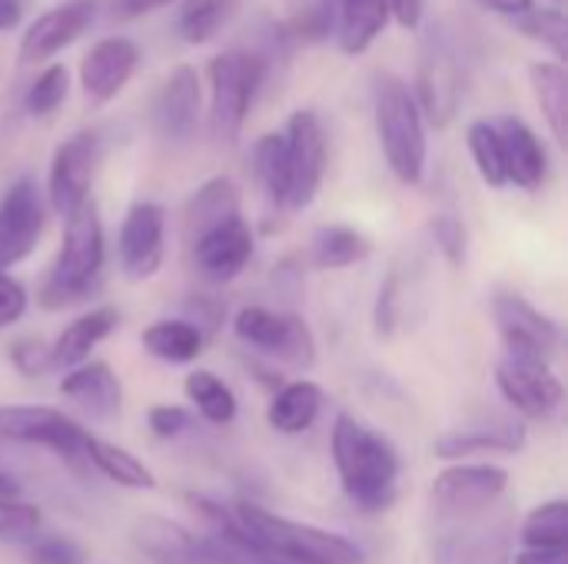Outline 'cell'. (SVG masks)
<instances>
[{
  "label": "cell",
  "mask_w": 568,
  "mask_h": 564,
  "mask_svg": "<svg viewBox=\"0 0 568 564\" xmlns=\"http://www.w3.org/2000/svg\"><path fill=\"white\" fill-rule=\"evenodd\" d=\"M509 472L499 465H453L436 475L429 489V512L436 522L483 512L506 499Z\"/></svg>",
  "instance_id": "10"
},
{
  "label": "cell",
  "mask_w": 568,
  "mask_h": 564,
  "mask_svg": "<svg viewBox=\"0 0 568 564\" xmlns=\"http://www.w3.org/2000/svg\"><path fill=\"white\" fill-rule=\"evenodd\" d=\"M516 555V509L503 499L483 512L446 519L433 525V564H513Z\"/></svg>",
  "instance_id": "5"
},
{
  "label": "cell",
  "mask_w": 568,
  "mask_h": 564,
  "mask_svg": "<svg viewBox=\"0 0 568 564\" xmlns=\"http://www.w3.org/2000/svg\"><path fill=\"white\" fill-rule=\"evenodd\" d=\"M333 40L346 57L366 53L389 23L386 0H333Z\"/></svg>",
  "instance_id": "26"
},
{
  "label": "cell",
  "mask_w": 568,
  "mask_h": 564,
  "mask_svg": "<svg viewBox=\"0 0 568 564\" xmlns=\"http://www.w3.org/2000/svg\"><path fill=\"white\" fill-rule=\"evenodd\" d=\"M133 542L153 564H223L210 539H196L170 519H143Z\"/></svg>",
  "instance_id": "21"
},
{
  "label": "cell",
  "mask_w": 568,
  "mask_h": 564,
  "mask_svg": "<svg viewBox=\"0 0 568 564\" xmlns=\"http://www.w3.org/2000/svg\"><path fill=\"white\" fill-rule=\"evenodd\" d=\"M40 529V512L23 502L0 505V542H27Z\"/></svg>",
  "instance_id": "42"
},
{
  "label": "cell",
  "mask_w": 568,
  "mask_h": 564,
  "mask_svg": "<svg viewBox=\"0 0 568 564\" xmlns=\"http://www.w3.org/2000/svg\"><path fill=\"white\" fill-rule=\"evenodd\" d=\"M529 83L536 93V103L556 136L559 146L568 143V73L559 60H539L529 66Z\"/></svg>",
  "instance_id": "29"
},
{
  "label": "cell",
  "mask_w": 568,
  "mask_h": 564,
  "mask_svg": "<svg viewBox=\"0 0 568 564\" xmlns=\"http://www.w3.org/2000/svg\"><path fill=\"white\" fill-rule=\"evenodd\" d=\"M3 502H20V482L7 472H0V505Z\"/></svg>",
  "instance_id": "53"
},
{
  "label": "cell",
  "mask_w": 568,
  "mask_h": 564,
  "mask_svg": "<svg viewBox=\"0 0 568 564\" xmlns=\"http://www.w3.org/2000/svg\"><path fill=\"white\" fill-rule=\"evenodd\" d=\"M286 166H290V203L286 209L300 213L313 206L326 176V130L313 110H296L283 130Z\"/></svg>",
  "instance_id": "8"
},
{
  "label": "cell",
  "mask_w": 568,
  "mask_h": 564,
  "mask_svg": "<svg viewBox=\"0 0 568 564\" xmlns=\"http://www.w3.org/2000/svg\"><path fill=\"white\" fill-rule=\"evenodd\" d=\"M333 462L343 482V492L363 512H386L396 502L399 482V452L389 439L373 432L353 416H339L333 425Z\"/></svg>",
  "instance_id": "1"
},
{
  "label": "cell",
  "mask_w": 568,
  "mask_h": 564,
  "mask_svg": "<svg viewBox=\"0 0 568 564\" xmlns=\"http://www.w3.org/2000/svg\"><path fill=\"white\" fill-rule=\"evenodd\" d=\"M0 439L20 445H43L70 465L87 462V432L50 406H0Z\"/></svg>",
  "instance_id": "12"
},
{
  "label": "cell",
  "mask_w": 568,
  "mask_h": 564,
  "mask_svg": "<svg viewBox=\"0 0 568 564\" xmlns=\"http://www.w3.org/2000/svg\"><path fill=\"white\" fill-rule=\"evenodd\" d=\"M190 246H193L196 273L206 283H230L253 259V229L243 216H236V219L196 236Z\"/></svg>",
  "instance_id": "20"
},
{
  "label": "cell",
  "mask_w": 568,
  "mask_h": 564,
  "mask_svg": "<svg viewBox=\"0 0 568 564\" xmlns=\"http://www.w3.org/2000/svg\"><path fill=\"white\" fill-rule=\"evenodd\" d=\"M466 143H469V153H473V163L483 176L486 186L493 189H503L509 186L506 180V156H503V136H499V126L489 123V120H476L469 130H466Z\"/></svg>",
  "instance_id": "36"
},
{
  "label": "cell",
  "mask_w": 568,
  "mask_h": 564,
  "mask_svg": "<svg viewBox=\"0 0 568 564\" xmlns=\"http://www.w3.org/2000/svg\"><path fill=\"white\" fill-rule=\"evenodd\" d=\"M83 459L100 472L106 475L110 482L123 485V489H156V475L126 449L113 445V442H103L97 435H87V449H83Z\"/></svg>",
  "instance_id": "31"
},
{
  "label": "cell",
  "mask_w": 568,
  "mask_h": 564,
  "mask_svg": "<svg viewBox=\"0 0 568 564\" xmlns=\"http://www.w3.org/2000/svg\"><path fill=\"white\" fill-rule=\"evenodd\" d=\"M120 269L126 279H150L163 266L166 253V213L160 203L140 199L126 209L120 226Z\"/></svg>",
  "instance_id": "18"
},
{
  "label": "cell",
  "mask_w": 568,
  "mask_h": 564,
  "mask_svg": "<svg viewBox=\"0 0 568 564\" xmlns=\"http://www.w3.org/2000/svg\"><path fill=\"white\" fill-rule=\"evenodd\" d=\"M200 113H203V90H200V73L186 63L170 70V76L160 83L153 106H150V123L156 136L170 146H183L196 136L200 130Z\"/></svg>",
  "instance_id": "15"
},
{
  "label": "cell",
  "mask_w": 568,
  "mask_h": 564,
  "mask_svg": "<svg viewBox=\"0 0 568 564\" xmlns=\"http://www.w3.org/2000/svg\"><path fill=\"white\" fill-rule=\"evenodd\" d=\"M373 253V243L349 226H326L313 239V263L320 269H346L363 263Z\"/></svg>",
  "instance_id": "34"
},
{
  "label": "cell",
  "mask_w": 568,
  "mask_h": 564,
  "mask_svg": "<svg viewBox=\"0 0 568 564\" xmlns=\"http://www.w3.org/2000/svg\"><path fill=\"white\" fill-rule=\"evenodd\" d=\"M70 93V70L63 63H50L37 73V80L23 93V110L30 116H50L63 106Z\"/></svg>",
  "instance_id": "39"
},
{
  "label": "cell",
  "mask_w": 568,
  "mask_h": 564,
  "mask_svg": "<svg viewBox=\"0 0 568 564\" xmlns=\"http://www.w3.org/2000/svg\"><path fill=\"white\" fill-rule=\"evenodd\" d=\"M23 312H27V289L13 276L0 273V329L20 322Z\"/></svg>",
  "instance_id": "46"
},
{
  "label": "cell",
  "mask_w": 568,
  "mask_h": 564,
  "mask_svg": "<svg viewBox=\"0 0 568 564\" xmlns=\"http://www.w3.org/2000/svg\"><path fill=\"white\" fill-rule=\"evenodd\" d=\"M416 106L426 123L446 130L466 100V63L459 53V40L446 23H429L419 40L416 57Z\"/></svg>",
  "instance_id": "7"
},
{
  "label": "cell",
  "mask_w": 568,
  "mask_h": 564,
  "mask_svg": "<svg viewBox=\"0 0 568 564\" xmlns=\"http://www.w3.org/2000/svg\"><path fill=\"white\" fill-rule=\"evenodd\" d=\"M27 562L30 564H83L87 555L83 548L67 539V535H43L27 548Z\"/></svg>",
  "instance_id": "43"
},
{
  "label": "cell",
  "mask_w": 568,
  "mask_h": 564,
  "mask_svg": "<svg viewBox=\"0 0 568 564\" xmlns=\"http://www.w3.org/2000/svg\"><path fill=\"white\" fill-rule=\"evenodd\" d=\"M60 396L77 402L97 422L120 416V406H123V386L106 362H83L70 369L60 382Z\"/></svg>",
  "instance_id": "22"
},
{
  "label": "cell",
  "mask_w": 568,
  "mask_h": 564,
  "mask_svg": "<svg viewBox=\"0 0 568 564\" xmlns=\"http://www.w3.org/2000/svg\"><path fill=\"white\" fill-rule=\"evenodd\" d=\"M47 206L30 176H20L0 196V269L23 263L43 233Z\"/></svg>",
  "instance_id": "16"
},
{
  "label": "cell",
  "mask_w": 568,
  "mask_h": 564,
  "mask_svg": "<svg viewBox=\"0 0 568 564\" xmlns=\"http://www.w3.org/2000/svg\"><path fill=\"white\" fill-rule=\"evenodd\" d=\"M236 216H240V186L230 176H213L186 203V239L193 243L196 236H203Z\"/></svg>",
  "instance_id": "27"
},
{
  "label": "cell",
  "mask_w": 568,
  "mask_h": 564,
  "mask_svg": "<svg viewBox=\"0 0 568 564\" xmlns=\"http://www.w3.org/2000/svg\"><path fill=\"white\" fill-rule=\"evenodd\" d=\"M526 445V429L513 419H496L483 425H466L453 429L436 439V455L439 459H466V455H483V452H519Z\"/></svg>",
  "instance_id": "24"
},
{
  "label": "cell",
  "mask_w": 568,
  "mask_h": 564,
  "mask_svg": "<svg viewBox=\"0 0 568 564\" xmlns=\"http://www.w3.org/2000/svg\"><path fill=\"white\" fill-rule=\"evenodd\" d=\"M503 136V156H506V180L519 189H539L549 173V156L542 140L526 120L506 116L496 123Z\"/></svg>",
  "instance_id": "23"
},
{
  "label": "cell",
  "mask_w": 568,
  "mask_h": 564,
  "mask_svg": "<svg viewBox=\"0 0 568 564\" xmlns=\"http://www.w3.org/2000/svg\"><path fill=\"white\" fill-rule=\"evenodd\" d=\"M120 326V312L113 306H100V309H90L87 316L73 319L60 336L57 342L50 346V366L53 372H70L77 366H83L93 352V346H100L113 329Z\"/></svg>",
  "instance_id": "25"
},
{
  "label": "cell",
  "mask_w": 568,
  "mask_h": 564,
  "mask_svg": "<svg viewBox=\"0 0 568 564\" xmlns=\"http://www.w3.org/2000/svg\"><path fill=\"white\" fill-rule=\"evenodd\" d=\"M100 156H103V140L97 130H77L57 146L50 160V176H47V199L53 213L67 219L73 209H80L90 199Z\"/></svg>",
  "instance_id": "9"
},
{
  "label": "cell",
  "mask_w": 568,
  "mask_h": 564,
  "mask_svg": "<svg viewBox=\"0 0 568 564\" xmlns=\"http://www.w3.org/2000/svg\"><path fill=\"white\" fill-rule=\"evenodd\" d=\"M253 173L276 209L290 203V166H286V143L283 133H266L253 143Z\"/></svg>",
  "instance_id": "33"
},
{
  "label": "cell",
  "mask_w": 568,
  "mask_h": 564,
  "mask_svg": "<svg viewBox=\"0 0 568 564\" xmlns=\"http://www.w3.org/2000/svg\"><path fill=\"white\" fill-rule=\"evenodd\" d=\"M320 409H323V389L310 379H300V382L283 386L273 396V402L266 409V422L280 435H300L316 422Z\"/></svg>",
  "instance_id": "28"
},
{
  "label": "cell",
  "mask_w": 568,
  "mask_h": 564,
  "mask_svg": "<svg viewBox=\"0 0 568 564\" xmlns=\"http://www.w3.org/2000/svg\"><path fill=\"white\" fill-rule=\"evenodd\" d=\"M103 266H106V239H103L100 209L93 199H87L80 209H73L67 216L63 246H60L47 279L40 283L37 302L50 312L83 302L87 296H93L100 289Z\"/></svg>",
  "instance_id": "2"
},
{
  "label": "cell",
  "mask_w": 568,
  "mask_h": 564,
  "mask_svg": "<svg viewBox=\"0 0 568 564\" xmlns=\"http://www.w3.org/2000/svg\"><path fill=\"white\" fill-rule=\"evenodd\" d=\"M493 316H496V326H499V336H503L509 356L549 362L562 346L559 322L549 319L546 312H539L519 293H499L493 299Z\"/></svg>",
  "instance_id": "13"
},
{
  "label": "cell",
  "mask_w": 568,
  "mask_h": 564,
  "mask_svg": "<svg viewBox=\"0 0 568 564\" xmlns=\"http://www.w3.org/2000/svg\"><path fill=\"white\" fill-rule=\"evenodd\" d=\"M140 342L153 359L170 362V366H186V362L200 359L206 336L186 319H160L143 332Z\"/></svg>",
  "instance_id": "30"
},
{
  "label": "cell",
  "mask_w": 568,
  "mask_h": 564,
  "mask_svg": "<svg viewBox=\"0 0 568 564\" xmlns=\"http://www.w3.org/2000/svg\"><path fill=\"white\" fill-rule=\"evenodd\" d=\"M100 13V0H63L40 17L30 20V27L20 37L17 60L20 66H37L67 50L73 40H80Z\"/></svg>",
  "instance_id": "14"
},
{
  "label": "cell",
  "mask_w": 568,
  "mask_h": 564,
  "mask_svg": "<svg viewBox=\"0 0 568 564\" xmlns=\"http://www.w3.org/2000/svg\"><path fill=\"white\" fill-rule=\"evenodd\" d=\"M429 233H433L436 246L443 249V256L453 266L466 263V226H463V219L456 213H436L429 219Z\"/></svg>",
  "instance_id": "41"
},
{
  "label": "cell",
  "mask_w": 568,
  "mask_h": 564,
  "mask_svg": "<svg viewBox=\"0 0 568 564\" xmlns=\"http://www.w3.org/2000/svg\"><path fill=\"white\" fill-rule=\"evenodd\" d=\"M519 539L526 548H566L568 542V502L552 499L529 512V519L519 529Z\"/></svg>",
  "instance_id": "37"
},
{
  "label": "cell",
  "mask_w": 568,
  "mask_h": 564,
  "mask_svg": "<svg viewBox=\"0 0 568 564\" xmlns=\"http://www.w3.org/2000/svg\"><path fill=\"white\" fill-rule=\"evenodd\" d=\"M373 120H376V136H379V146L393 176L406 186L423 183L426 160H429V136H426V120L416 106L413 86L403 76L389 70L376 73Z\"/></svg>",
  "instance_id": "3"
},
{
  "label": "cell",
  "mask_w": 568,
  "mask_h": 564,
  "mask_svg": "<svg viewBox=\"0 0 568 564\" xmlns=\"http://www.w3.org/2000/svg\"><path fill=\"white\" fill-rule=\"evenodd\" d=\"M529 40H536L539 47H546L559 63H566V53H568V43H566V13H562V7H532V10H526L523 17H516L513 20Z\"/></svg>",
  "instance_id": "38"
},
{
  "label": "cell",
  "mask_w": 568,
  "mask_h": 564,
  "mask_svg": "<svg viewBox=\"0 0 568 564\" xmlns=\"http://www.w3.org/2000/svg\"><path fill=\"white\" fill-rule=\"evenodd\" d=\"M136 66H140V47L130 37H103L87 50L80 63V86L93 106H103L123 93Z\"/></svg>",
  "instance_id": "19"
},
{
  "label": "cell",
  "mask_w": 568,
  "mask_h": 564,
  "mask_svg": "<svg viewBox=\"0 0 568 564\" xmlns=\"http://www.w3.org/2000/svg\"><path fill=\"white\" fill-rule=\"evenodd\" d=\"M266 76V60L250 47H230L210 60V133L220 146H236Z\"/></svg>",
  "instance_id": "6"
},
{
  "label": "cell",
  "mask_w": 568,
  "mask_h": 564,
  "mask_svg": "<svg viewBox=\"0 0 568 564\" xmlns=\"http://www.w3.org/2000/svg\"><path fill=\"white\" fill-rule=\"evenodd\" d=\"M233 522L256 548L280 558L306 564H366V552L346 535L273 515L253 502H240L233 509Z\"/></svg>",
  "instance_id": "4"
},
{
  "label": "cell",
  "mask_w": 568,
  "mask_h": 564,
  "mask_svg": "<svg viewBox=\"0 0 568 564\" xmlns=\"http://www.w3.org/2000/svg\"><path fill=\"white\" fill-rule=\"evenodd\" d=\"M146 422H150V432L156 439H176L190 429V412L180 406H153Z\"/></svg>",
  "instance_id": "45"
},
{
  "label": "cell",
  "mask_w": 568,
  "mask_h": 564,
  "mask_svg": "<svg viewBox=\"0 0 568 564\" xmlns=\"http://www.w3.org/2000/svg\"><path fill=\"white\" fill-rule=\"evenodd\" d=\"M23 10H27V0H0V33L13 30L20 23Z\"/></svg>",
  "instance_id": "51"
},
{
  "label": "cell",
  "mask_w": 568,
  "mask_h": 564,
  "mask_svg": "<svg viewBox=\"0 0 568 564\" xmlns=\"http://www.w3.org/2000/svg\"><path fill=\"white\" fill-rule=\"evenodd\" d=\"M173 0H100V10L106 7V13L113 20H136V17H146V13L163 10Z\"/></svg>",
  "instance_id": "47"
},
{
  "label": "cell",
  "mask_w": 568,
  "mask_h": 564,
  "mask_svg": "<svg viewBox=\"0 0 568 564\" xmlns=\"http://www.w3.org/2000/svg\"><path fill=\"white\" fill-rule=\"evenodd\" d=\"M496 386L506 396V402L526 419H549L566 399L559 376L542 359L506 356L496 369Z\"/></svg>",
  "instance_id": "17"
},
{
  "label": "cell",
  "mask_w": 568,
  "mask_h": 564,
  "mask_svg": "<svg viewBox=\"0 0 568 564\" xmlns=\"http://www.w3.org/2000/svg\"><path fill=\"white\" fill-rule=\"evenodd\" d=\"M186 399L196 406V412L213 425H230L236 419V396L233 389L210 369H196L186 376Z\"/></svg>",
  "instance_id": "35"
},
{
  "label": "cell",
  "mask_w": 568,
  "mask_h": 564,
  "mask_svg": "<svg viewBox=\"0 0 568 564\" xmlns=\"http://www.w3.org/2000/svg\"><path fill=\"white\" fill-rule=\"evenodd\" d=\"M513 564H568L566 548H523L513 555Z\"/></svg>",
  "instance_id": "49"
},
{
  "label": "cell",
  "mask_w": 568,
  "mask_h": 564,
  "mask_svg": "<svg viewBox=\"0 0 568 564\" xmlns=\"http://www.w3.org/2000/svg\"><path fill=\"white\" fill-rule=\"evenodd\" d=\"M483 10H489V13H499V17H509V20H516V17H523L526 10H532L536 7V0H476Z\"/></svg>",
  "instance_id": "50"
},
{
  "label": "cell",
  "mask_w": 568,
  "mask_h": 564,
  "mask_svg": "<svg viewBox=\"0 0 568 564\" xmlns=\"http://www.w3.org/2000/svg\"><path fill=\"white\" fill-rule=\"evenodd\" d=\"M246 539V535H243ZM246 555H250V564H306V562H293V558H280V555H270L263 548H256L250 539H246Z\"/></svg>",
  "instance_id": "52"
},
{
  "label": "cell",
  "mask_w": 568,
  "mask_h": 564,
  "mask_svg": "<svg viewBox=\"0 0 568 564\" xmlns=\"http://www.w3.org/2000/svg\"><path fill=\"white\" fill-rule=\"evenodd\" d=\"M233 329H236L240 342H246L266 356H276L296 369H310L316 362V339L300 316L273 312L266 306H246V309H240Z\"/></svg>",
  "instance_id": "11"
},
{
  "label": "cell",
  "mask_w": 568,
  "mask_h": 564,
  "mask_svg": "<svg viewBox=\"0 0 568 564\" xmlns=\"http://www.w3.org/2000/svg\"><path fill=\"white\" fill-rule=\"evenodd\" d=\"M10 362L27 379H37V376L53 372V366H50V346L43 339H20V342H13L10 346Z\"/></svg>",
  "instance_id": "44"
},
{
  "label": "cell",
  "mask_w": 568,
  "mask_h": 564,
  "mask_svg": "<svg viewBox=\"0 0 568 564\" xmlns=\"http://www.w3.org/2000/svg\"><path fill=\"white\" fill-rule=\"evenodd\" d=\"M389 3V17H396L399 27L406 30H419L423 17H426V0H386Z\"/></svg>",
  "instance_id": "48"
},
{
  "label": "cell",
  "mask_w": 568,
  "mask_h": 564,
  "mask_svg": "<svg viewBox=\"0 0 568 564\" xmlns=\"http://www.w3.org/2000/svg\"><path fill=\"white\" fill-rule=\"evenodd\" d=\"M333 23H336V13H333V0H310L290 23V37L293 43L306 40V43H323L333 37Z\"/></svg>",
  "instance_id": "40"
},
{
  "label": "cell",
  "mask_w": 568,
  "mask_h": 564,
  "mask_svg": "<svg viewBox=\"0 0 568 564\" xmlns=\"http://www.w3.org/2000/svg\"><path fill=\"white\" fill-rule=\"evenodd\" d=\"M236 10H240V0H183L176 10V33L190 47L210 43L213 37L226 30Z\"/></svg>",
  "instance_id": "32"
}]
</instances>
